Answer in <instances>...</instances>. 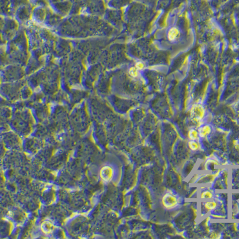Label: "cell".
Segmentation results:
<instances>
[{
	"instance_id": "9c48e42d",
	"label": "cell",
	"mask_w": 239,
	"mask_h": 239,
	"mask_svg": "<svg viewBox=\"0 0 239 239\" xmlns=\"http://www.w3.org/2000/svg\"><path fill=\"white\" fill-rule=\"evenodd\" d=\"M130 72L131 75L133 76H136L137 74V71L135 68H133L132 69H131Z\"/></svg>"
},
{
	"instance_id": "52a82bcc",
	"label": "cell",
	"mask_w": 239,
	"mask_h": 239,
	"mask_svg": "<svg viewBox=\"0 0 239 239\" xmlns=\"http://www.w3.org/2000/svg\"><path fill=\"white\" fill-rule=\"evenodd\" d=\"M206 209L208 210H212L216 207V203L215 202H207L204 205Z\"/></svg>"
},
{
	"instance_id": "8992f818",
	"label": "cell",
	"mask_w": 239,
	"mask_h": 239,
	"mask_svg": "<svg viewBox=\"0 0 239 239\" xmlns=\"http://www.w3.org/2000/svg\"><path fill=\"white\" fill-rule=\"evenodd\" d=\"M188 146H189V148L192 151H197L200 147L199 143L198 142H197L196 140L189 141L188 143Z\"/></svg>"
},
{
	"instance_id": "6da1fadb",
	"label": "cell",
	"mask_w": 239,
	"mask_h": 239,
	"mask_svg": "<svg viewBox=\"0 0 239 239\" xmlns=\"http://www.w3.org/2000/svg\"><path fill=\"white\" fill-rule=\"evenodd\" d=\"M190 114L191 119L193 121L199 123L205 117V108L201 105H196L191 109Z\"/></svg>"
},
{
	"instance_id": "5b68a950",
	"label": "cell",
	"mask_w": 239,
	"mask_h": 239,
	"mask_svg": "<svg viewBox=\"0 0 239 239\" xmlns=\"http://www.w3.org/2000/svg\"><path fill=\"white\" fill-rule=\"evenodd\" d=\"M188 136L191 140H196L198 139L199 136V132L195 129H191L189 131Z\"/></svg>"
},
{
	"instance_id": "3957f363",
	"label": "cell",
	"mask_w": 239,
	"mask_h": 239,
	"mask_svg": "<svg viewBox=\"0 0 239 239\" xmlns=\"http://www.w3.org/2000/svg\"><path fill=\"white\" fill-rule=\"evenodd\" d=\"M180 35V32L179 30L176 28H171L167 34L168 39L171 41H173L176 40Z\"/></svg>"
},
{
	"instance_id": "7a4b0ae2",
	"label": "cell",
	"mask_w": 239,
	"mask_h": 239,
	"mask_svg": "<svg viewBox=\"0 0 239 239\" xmlns=\"http://www.w3.org/2000/svg\"><path fill=\"white\" fill-rule=\"evenodd\" d=\"M162 203L166 209H170L175 208L178 205V199L175 195L171 193H167L163 196Z\"/></svg>"
},
{
	"instance_id": "277c9868",
	"label": "cell",
	"mask_w": 239,
	"mask_h": 239,
	"mask_svg": "<svg viewBox=\"0 0 239 239\" xmlns=\"http://www.w3.org/2000/svg\"><path fill=\"white\" fill-rule=\"evenodd\" d=\"M211 131H212V129H211L210 126H209L208 125L202 126L199 130V136L200 137H203V138L206 137L210 133Z\"/></svg>"
},
{
	"instance_id": "ba28073f",
	"label": "cell",
	"mask_w": 239,
	"mask_h": 239,
	"mask_svg": "<svg viewBox=\"0 0 239 239\" xmlns=\"http://www.w3.org/2000/svg\"><path fill=\"white\" fill-rule=\"evenodd\" d=\"M212 197H213V194L209 191H204V192H203L201 195V198L203 199H211Z\"/></svg>"
}]
</instances>
